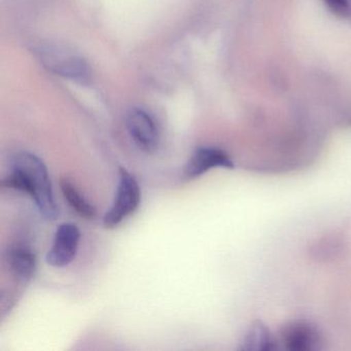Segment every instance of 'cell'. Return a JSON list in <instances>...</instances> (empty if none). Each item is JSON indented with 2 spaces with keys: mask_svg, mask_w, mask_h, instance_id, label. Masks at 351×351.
<instances>
[{
  "mask_svg": "<svg viewBox=\"0 0 351 351\" xmlns=\"http://www.w3.org/2000/svg\"><path fill=\"white\" fill-rule=\"evenodd\" d=\"M8 264L18 280H30L36 274V254L28 246L22 244L13 246L8 252Z\"/></svg>",
  "mask_w": 351,
  "mask_h": 351,
  "instance_id": "obj_7",
  "label": "cell"
},
{
  "mask_svg": "<svg viewBox=\"0 0 351 351\" xmlns=\"http://www.w3.org/2000/svg\"><path fill=\"white\" fill-rule=\"evenodd\" d=\"M127 129L135 145L145 153H153L159 147L160 133L155 120L143 110H133L126 120Z\"/></svg>",
  "mask_w": 351,
  "mask_h": 351,
  "instance_id": "obj_4",
  "label": "cell"
},
{
  "mask_svg": "<svg viewBox=\"0 0 351 351\" xmlns=\"http://www.w3.org/2000/svg\"><path fill=\"white\" fill-rule=\"evenodd\" d=\"M217 167L233 168L234 163L223 149L209 147H199L184 167V180H196L213 168Z\"/></svg>",
  "mask_w": 351,
  "mask_h": 351,
  "instance_id": "obj_5",
  "label": "cell"
},
{
  "mask_svg": "<svg viewBox=\"0 0 351 351\" xmlns=\"http://www.w3.org/2000/svg\"><path fill=\"white\" fill-rule=\"evenodd\" d=\"M40 53L45 64L59 75L71 77H83L85 75L86 67L84 62L66 50L50 47Z\"/></svg>",
  "mask_w": 351,
  "mask_h": 351,
  "instance_id": "obj_6",
  "label": "cell"
},
{
  "mask_svg": "<svg viewBox=\"0 0 351 351\" xmlns=\"http://www.w3.org/2000/svg\"><path fill=\"white\" fill-rule=\"evenodd\" d=\"M80 239L81 233L77 226L69 223L59 226L52 247L47 254V263L56 268L69 266L77 256Z\"/></svg>",
  "mask_w": 351,
  "mask_h": 351,
  "instance_id": "obj_3",
  "label": "cell"
},
{
  "mask_svg": "<svg viewBox=\"0 0 351 351\" xmlns=\"http://www.w3.org/2000/svg\"><path fill=\"white\" fill-rule=\"evenodd\" d=\"M3 184L29 195L45 219L54 221L58 217L59 208L55 201L48 169L34 154L22 152L14 156L11 172L3 180Z\"/></svg>",
  "mask_w": 351,
  "mask_h": 351,
  "instance_id": "obj_1",
  "label": "cell"
},
{
  "mask_svg": "<svg viewBox=\"0 0 351 351\" xmlns=\"http://www.w3.org/2000/svg\"><path fill=\"white\" fill-rule=\"evenodd\" d=\"M141 200V188L136 178L124 168H121L116 197L110 210L104 215V226L108 229L118 227L136 211Z\"/></svg>",
  "mask_w": 351,
  "mask_h": 351,
  "instance_id": "obj_2",
  "label": "cell"
},
{
  "mask_svg": "<svg viewBox=\"0 0 351 351\" xmlns=\"http://www.w3.org/2000/svg\"><path fill=\"white\" fill-rule=\"evenodd\" d=\"M282 336L285 337V342L291 344L293 348L311 349V345L319 342L315 328L301 322L287 326Z\"/></svg>",
  "mask_w": 351,
  "mask_h": 351,
  "instance_id": "obj_9",
  "label": "cell"
},
{
  "mask_svg": "<svg viewBox=\"0 0 351 351\" xmlns=\"http://www.w3.org/2000/svg\"><path fill=\"white\" fill-rule=\"evenodd\" d=\"M328 7L336 12L337 14L346 13L348 10V3L347 0H326Z\"/></svg>",
  "mask_w": 351,
  "mask_h": 351,
  "instance_id": "obj_10",
  "label": "cell"
},
{
  "mask_svg": "<svg viewBox=\"0 0 351 351\" xmlns=\"http://www.w3.org/2000/svg\"><path fill=\"white\" fill-rule=\"evenodd\" d=\"M61 191L69 206L82 217L92 219L96 217V209L85 196L80 192L79 189L67 178L60 182Z\"/></svg>",
  "mask_w": 351,
  "mask_h": 351,
  "instance_id": "obj_8",
  "label": "cell"
}]
</instances>
